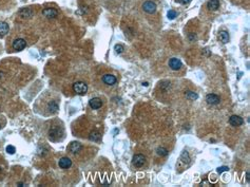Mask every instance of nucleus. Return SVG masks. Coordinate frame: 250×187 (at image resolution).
Instances as JSON below:
<instances>
[{"label": "nucleus", "mask_w": 250, "mask_h": 187, "mask_svg": "<svg viewBox=\"0 0 250 187\" xmlns=\"http://www.w3.org/2000/svg\"><path fill=\"white\" fill-rule=\"evenodd\" d=\"M176 15H177V13L173 10H170L168 12V14H167V16H168V18L170 19V20H173V19L176 17Z\"/></svg>", "instance_id": "21"}, {"label": "nucleus", "mask_w": 250, "mask_h": 187, "mask_svg": "<svg viewBox=\"0 0 250 187\" xmlns=\"http://www.w3.org/2000/svg\"><path fill=\"white\" fill-rule=\"evenodd\" d=\"M146 163V158L143 154H135L132 159V164L135 167H141Z\"/></svg>", "instance_id": "3"}, {"label": "nucleus", "mask_w": 250, "mask_h": 187, "mask_svg": "<svg viewBox=\"0 0 250 187\" xmlns=\"http://www.w3.org/2000/svg\"><path fill=\"white\" fill-rule=\"evenodd\" d=\"M13 49L15 50V51H22L24 48L27 47V43L24 39H22V38H17V39H15L13 41V44H12Z\"/></svg>", "instance_id": "2"}, {"label": "nucleus", "mask_w": 250, "mask_h": 187, "mask_svg": "<svg viewBox=\"0 0 250 187\" xmlns=\"http://www.w3.org/2000/svg\"><path fill=\"white\" fill-rule=\"evenodd\" d=\"M179 1L182 4H188V3H190L192 0H179Z\"/></svg>", "instance_id": "25"}, {"label": "nucleus", "mask_w": 250, "mask_h": 187, "mask_svg": "<svg viewBox=\"0 0 250 187\" xmlns=\"http://www.w3.org/2000/svg\"><path fill=\"white\" fill-rule=\"evenodd\" d=\"M59 167L60 168H62V169H68V168H70V167L72 166V161L70 160L69 158H66V157H63L61 158L59 160Z\"/></svg>", "instance_id": "10"}, {"label": "nucleus", "mask_w": 250, "mask_h": 187, "mask_svg": "<svg viewBox=\"0 0 250 187\" xmlns=\"http://www.w3.org/2000/svg\"><path fill=\"white\" fill-rule=\"evenodd\" d=\"M186 97H187L188 99L194 100V99H199V95L196 93H194V92H192V91H188L187 93H186Z\"/></svg>", "instance_id": "20"}, {"label": "nucleus", "mask_w": 250, "mask_h": 187, "mask_svg": "<svg viewBox=\"0 0 250 187\" xmlns=\"http://www.w3.org/2000/svg\"><path fill=\"white\" fill-rule=\"evenodd\" d=\"M182 66H183V63H182V61H180V59H179V58L173 57V58H171V59L169 60V67H170L172 70H174V71L179 70L180 68H182Z\"/></svg>", "instance_id": "5"}, {"label": "nucleus", "mask_w": 250, "mask_h": 187, "mask_svg": "<svg viewBox=\"0 0 250 187\" xmlns=\"http://www.w3.org/2000/svg\"><path fill=\"white\" fill-rule=\"evenodd\" d=\"M33 11L32 10H30V9H22L20 12H19V15L21 16V17H23V18H30V17H32L33 16Z\"/></svg>", "instance_id": "17"}, {"label": "nucleus", "mask_w": 250, "mask_h": 187, "mask_svg": "<svg viewBox=\"0 0 250 187\" xmlns=\"http://www.w3.org/2000/svg\"><path fill=\"white\" fill-rule=\"evenodd\" d=\"M219 39L223 43H227L229 41V34L226 31H221L219 32Z\"/></svg>", "instance_id": "18"}, {"label": "nucleus", "mask_w": 250, "mask_h": 187, "mask_svg": "<svg viewBox=\"0 0 250 187\" xmlns=\"http://www.w3.org/2000/svg\"><path fill=\"white\" fill-rule=\"evenodd\" d=\"M246 178H247V182H249V181H250V179H249V178H250L249 171H247V172H246Z\"/></svg>", "instance_id": "27"}, {"label": "nucleus", "mask_w": 250, "mask_h": 187, "mask_svg": "<svg viewBox=\"0 0 250 187\" xmlns=\"http://www.w3.org/2000/svg\"><path fill=\"white\" fill-rule=\"evenodd\" d=\"M81 144L78 143V142H72V143L70 144V146H69V150L72 152V153H78L80 150H81Z\"/></svg>", "instance_id": "12"}, {"label": "nucleus", "mask_w": 250, "mask_h": 187, "mask_svg": "<svg viewBox=\"0 0 250 187\" xmlns=\"http://www.w3.org/2000/svg\"><path fill=\"white\" fill-rule=\"evenodd\" d=\"M143 10L148 14H153L156 11V4L153 1H146L143 4Z\"/></svg>", "instance_id": "4"}, {"label": "nucleus", "mask_w": 250, "mask_h": 187, "mask_svg": "<svg viewBox=\"0 0 250 187\" xmlns=\"http://www.w3.org/2000/svg\"><path fill=\"white\" fill-rule=\"evenodd\" d=\"M89 139H90V141H93V142H99L101 139V135L98 131H93V132L90 133Z\"/></svg>", "instance_id": "16"}, {"label": "nucleus", "mask_w": 250, "mask_h": 187, "mask_svg": "<svg viewBox=\"0 0 250 187\" xmlns=\"http://www.w3.org/2000/svg\"><path fill=\"white\" fill-rule=\"evenodd\" d=\"M168 152L169 151L165 147H158L156 149V153L158 155H160V157H167V155H168Z\"/></svg>", "instance_id": "19"}, {"label": "nucleus", "mask_w": 250, "mask_h": 187, "mask_svg": "<svg viewBox=\"0 0 250 187\" xmlns=\"http://www.w3.org/2000/svg\"><path fill=\"white\" fill-rule=\"evenodd\" d=\"M73 90L79 95H83L88 91V85L83 82H76L73 85Z\"/></svg>", "instance_id": "1"}, {"label": "nucleus", "mask_w": 250, "mask_h": 187, "mask_svg": "<svg viewBox=\"0 0 250 187\" xmlns=\"http://www.w3.org/2000/svg\"><path fill=\"white\" fill-rule=\"evenodd\" d=\"M207 8L210 11H216L219 8V1L218 0H209L207 3Z\"/></svg>", "instance_id": "13"}, {"label": "nucleus", "mask_w": 250, "mask_h": 187, "mask_svg": "<svg viewBox=\"0 0 250 187\" xmlns=\"http://www.w3.org/2000/svg\"><path fill=\"white\" fill-rule=\"evenodd\" d=\"M89 105H90V107L94 109V110H97V109L101 108L102 106V100L100 99H98V97H94V99H90V102H89Z\"/></svg>", "instance_id": "9"}, {"label": "nucleus", "mask_w": 250, "mask_h": 187, "mask_svg": "<svg viewBox=\"0 0 250 187\" xmlns=\"http://www.w3.org/2000/svg\"><path fill=\"white\" fill-rule=\"evenodd\" d=\"M9 30H10V27L7 22L0 21V35L1 36L7 35V33H9Z\"/></svg>", "instance_id": "14"}, {"label": "nucleus", "mask_w": 250, "mask_h": 187, "mask_svg": "<svg viewBox=\"0 0 250 187\" xmlns=\"http://www.w3.org/2000/svg\"><path fill=\"white\" fill-rule=\"evenodd\" d=\"M0 128H1V126H0Z\"/></svg>", "instance_id": "28"}, {"label": "nucleus", "mask_w": 250, "mask_h": 187, "mask_svg": "<svg viewBox=\"0 0 250 187\" xmlns=\"http://www.w3.org/2000/svg\"><path fill=\"white\" fill-rule=\"evenodd\" d=\"M7 152L9 153V154H14V153L16 152L15 147H14V146H11V145H9V146L7 147Z\"/></svg>", "instance_id": "23"}, {"label": "nucleus", "mask_w": 250, "mask_h": 187, "mask_svg": "<svg viewBox=\"0 0 250 187\" xmlns=\"http://www.w3.org/2000/svg\"><path fill=\"white\" fill-rule=\"evenodd\" d=\"M229 123H230V125H232L233 127H238V126H241V125L244 124V119L238 115H232V116H230Z\"/></svg>", "instance_id": "7"}, {"label": "nucleus", "mask_w": 250, "mask_h": 187, "mask_svg": "<svg viewBox=\"0 0 250 187\" xmlns=\"http://www.w3.org/2000/svg\"><path fill=\"white\" fill-rule=\"evenodd\" d=\"M58 109H59V106H58L57 102H55V100H52V102L49 103L48 110H50V112L55 113V112H57V111H58Z\"/></svg>", "instance_id": "15"}, {"label": "nucleus", "mask_w": 250, "mask_h": 187, "mask_svg": "<svg viewBox=\"0 0 250 187\" xmlns=\"http://www.w3.org/2000/svg\"><path fill=\"white\" fill-rule=\"evenodd\" d=\"M102 82L108 86H113L114 83H116L117 79H116V77L112 74H105L104 76H102Z\"/></svg>", "instance_id": "6"}, {"label": "nucleus", "mask_w": 250, "mask_h": 187, "mask_svg": "<svg viewBox=\"0 0 250 187\" xmlns=\"http://www.w3.org/2000/svg\"><path fill=\"white\" fill-rule=\"evenodd\" d=\"M228 170H229V168L227 166H221V167H218L216 171H218V174H222V172L228 171Z\"/></svg>", "instance_id": "24"}, {"label": "nucleus", "mask_w": 250, "mask_h": 187, "mask_svg": "<svg viewBox=\"0 0 250 187\" xmlns=\"http://www.w3.org/2000/svg\"><path fill=\"white\" fill-rule=\"evenodd\" d=\"M42 14L44 15V17L52 19V18H56L58 15V12L55 9H52V8H48V9H44L42 11Z\"/></svg>", "instance_id": "8"}, {"label": "nucleus", "mask_w": 250, "mask_h": 187, "mask_svg": "<svg viewBox=\"0 0 250 187\" xmlns=\"http://www.w3.org/2000/svg\"><path fill=\"white\" fill-rule=\"evenodd\" d=\"M203 53H205V54H206L207 56H209V55H210V52H209V50H208V49L203 50Z\"/></svg>", "instance_id": "26"}, {"label": "nucleus", "mask_w": 250, "mask_h": 187, "mask_svg": "<svg viewBox=\"0 0 250 187\" xmlns=\"http://www.w3.org/2000/svg\"><path fill=\"white\" fill-rule=\"evenodd\" d=\"M114 50L117 54H120V53H123V51H124V47L121 46V44H115Z\"/></svg>", "instance_id": "22"}, {"label": "nucleus", "mask_w": 250, "mask_h": 187, "mask_svg": "<svg viewBox=\"0 0 250 187\" xmlns=\"http://www.w3.org/2000/svg\"><path fill=\"white\" fill-rule=\"evenodd\" d=\"M206 102L209 105H218L221 102V99L215 94H208L206 96Z\"/></svg>", "instance_id": "11"}]
</instances>
